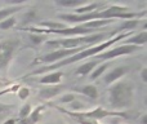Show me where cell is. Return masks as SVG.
Listing matches in <instances>:
<instances>
[{"instance_id":"1","label":"cell","mask_w":147,"mask_h":124,"mask_svg":"<svg viewBox=\"0 0 147 124\" xmlns=\"http://www.w3.org/2000/svg\"><path fill=\"white\" fill-rule=\"evenodd\" d=\"M130 35H133V31H132V33L117 34L116 36H112V38L109 39V40L103 41V43H101V44H97V45H94V47H90V48H86V49H84V51H81V52H78L76 54H74V56L69 57V58H66V60H62V61L56 62V63H52V65L43 66V67L38 68V70H35V71H31L30 74H27V75H26V78H28V76L40 75V74L49 73V71H52V73H53V71L57 70V68H61V67H65V66H69V65H72V63H76L79 61H83V60L88 58V57L97 56V54L105 52L106 49H109L111 45H114L116 41L125 40V39L129 38Z\"/></svg>"},{"instance_id":"2","label":"cell","mask_w":147,"mask_h":124,"mask_svg":"<svg viewBox=\"0 0 147 124\" xmlns=\"http://www.w3.org/2000/svg\"><path fill=\"white\" fill-rule=\"evenodd\" d=\"M115 36L117 35L116 33H96V34H90V35H85V36H72V38H62V39H52V40L45 41L48 47H54V48L59 49H75V48H80V47H85V48H90L94 47L97 44H101L103 41L109 40L110 36ZM111 39V38H110Z\"/></svg>"},{"instance_id":"3","label":"cell","mask_w":147,"mask_h":124,"mask_svg":"<svg viewBox=\"0 0 147 124\" xmlns=\"http://www.w3.org/2000/svg\"><path fill=\"white\" fill-rule=\"evenodd\" d=\"M136 87L130 80H119L109 88V104L114 110H124L134 101Z\"/></svg>"},{"instance_id":"4","label":"cell","mask_w":147,"mask_h":124,"mask_svg":"<svg viewBox=\"0 0 147 124\" xmlns=\"http://www.w3.org/2000/svg\"><path fill=\"white\" fill-rule=\"evenodd\" d=\"M21 47L20 39H4L0 41V73L7 74L12 60Z\"/></svg>"},{"instance_id":"5","label":"cell","mask_w":147,"mask_h":124,"mask_svg":"<svg viewBox=\"0 0 147 124\" xmlns=\"http://www.w3.org/2000/svg\"><path fill=\"white\" fill-rule=\"evenodd\" d=\"M86 49L85 47H80V48H75V49H63V48H59V49H54V51L49 52V53L44 54V56L39 57L36 60V62L34 63H44V66L47 65H52V63H56V62H59L62 60H66L69 57L76 54L78 52H81Z\"/></svg>"},{"instance_id":"6","label":"cell","mask_w":147,"mask_h":124,"mask_svg":"<svg viewBox=\"0 0 147 124\" xmlns=\"http://www.w3.org/2000/svg\"><path fill=\"white\" fill-rule=\"evenodd\" d=\"M141 47H136V45H127V44H121L119 47H115L112 49H106L105 52L102 53L97 54L96 57V61H106V60H112V58H116V57H120V56H127V54H132L134 52L140 51Z\"/></svg>"},{"instance_id":"7","label":"cell","mask_w":147,"mask_h":124,"mask_svg":"<svg viewBox=\"0 0 147 124\" xmlns=\"http://www.w3.org/2000/svg\"><path fill=\"white\" fill-rule=\"evenodd\" d=\"M66 91V85L63 84H56V85H43L39 89L38 97L43 101H48L54 97H58L59 94H62V92Z\"/></svg>"},{"instance_id":"8","label":"cell","mask_w":147,"mask_h":124,"mask_svg":"<svg viewBox=\"0 0 147 124\" xmlns=\"http://www.w3.org/2000/svg\"><path fill=\"white\" fill-rule=\"evenodd\" d=\"M129 73V67L128 66H117V67L112 68L111 71H106L103 75V83H106L107 85L116 83V81L121 80V78L124 75Z\"/></svg>"},{"instance_id":"9","label":"cell","mask_w":147,"mask_h":124,"mask_svg":"<svg viewBox=\"0 0 147 124\" xmlns=\"http://www.w3.org/2000/svg\"><path fill=\"white\" fill-rule=\"evenodd\" d=\"M147 43V31H141L138 34L130 35L129 38H127L124 40V44L127 45H136V47H142Z\"/></svg>"},{"instance_id":"10","label":"cell","mask_w":147,"mask_h":124,"mask_svg":"<svg viewBox=\"0 0 147 124\" xmlns=\"http://www.w3.org/2000/svg\"><path fill=\"white\" fill-rule=\"evenodd\" d=\"M62 76L63 74L58 73V71H54V73H49L47 75L41 76L39 83H41L43 85H56V84H59L62 80Z\"/></svg>"},{"instance_id":"11","label":"cell","mask_w":147,"mask_h":124,"mask_svg":"<svg viewBox=\"0 0 147 124\" xmlns=\"http://www.w3.org/2000/svg\"><path fill=\"white\" fill-rule=\"evenodd\" d=\"M44 109L45 107L41 105V106H38L34 111H31V114L28 115L27 118H25V119H21L20 120V123H17V124H36L40 120V118H41V112L44 111Z\"/></svg>"},{"instance_id":"12","label":"cell","mask_w":147,"mask_h":124,"mask_svg":"<svg viewBox=\"0 0 147 124\" xmlns=\"http://www.w3.org/2000/svg\"><path fill=\"white\" fill-rule=\"evenodd\" d=\"M143 20H140V18H133V20H125V21H123L121 22V25L119 26V28H117L115 33L117 34V31H120L121 30L123 33H132V30H134L136 27H138L140 26V23L142 22Z\"/></svg>"},{"instance_id":"13","label":"cell","mask_w":147,"mask_h":124,"mask_svg":"<svg viewBox=\"0 0 147 124\" xmlns=\"http://www.w3.org/2000/svg\"><path fill=\"white\" fill-rule=\"evenodd\" d=\"M97 65H98V61H90V62L83 63V65H80L76 68V75H79V76L90 75V73L97 67Z\"/></svg>"},{"instance_id":"14","label":"cell","mask_w":147,"mask_h":124,"mask_svg":"<svg viewBox=\"0 0 147 124\" xmlns=\"http://www.w3.org/2000/svg\"><path fill=\"white\" fill-rule=\"evenodd\" d=\"M21 9H23V5H9V7H5L0 9V22L4 21L5 18L10 17V16H14L16 13H18Z\"/></svg>"},{"instance_id":"15","label":"cell","mask_w":147,"mask_h":124,"mask_svg":"<svg viewBox=\"0 0 147 124\" xmlns=\"http://www.w3.org/2000/svg\"><path fill=\"white\" fill-rule=\"evenodd\" d=\"M80 92L84 94L85 97L90 100H97L99 97V93H98V89H97L96 85L93 84H88V85H84L83 88L80 89Z\"/></svg>"},{"instance_id":"16","label":"cell","mask_w":147,"mask_h":124,"mask_svg":"<svg viewBox=\"0 0 147 124\" xmlns=\"http://www.w3.org/2000/svg\"><path fill=\"white\" fill-rule=\"evenodd\" d=\"M56 4L63 8H74V9H76L79 7H83L86 3L83 1V0H57Z\"/></svg>"},{"instance_id":"17","label":"cell","mask_w":147,"mask_h":124,"mask_svg":"<svg viewBox=\"0 0 147 124\" xmlns=\"http://www.w3.org/2000/svg\"><path fill=\"white\" fill-rule=\"evenodd\" d=\"M109 67H110V63H107V62L106 63H98L97 67L90 73V79L92 80H96V79L101 78L102 75H105V73L107 71Z\"/></svg>"},{"instance_id":"18","label":"cell","mask_w":147,"mask_h":124,"mask_svg":"<svg viewBox=\"0 0 147 124\" xmlns=\"http://www.w3.org/2000/svg\"><path fill=\"white\" fill-rule=\"evenodd\" d=\"M17 17L16 16H10V17L5 18L4 21L0 22V30H9V28L14 27L17 25Z\"/></svg>"},{"instance_id":"19","label":"cell","mask_w":147,"mask_h":124,"mask_svg":"<svg viewBox=\"0 0 147 124\" xmlns=\"http://www.w3.org/2000/svg\"><path fill=\"white\" fill-rule=\"evenodd\" d=\"M28 40L31 41V44L35 47L40 45V44L45 43V35L43 34H36V33H30L28 34Z\"/></svg>"},{"instance_id":"20","label":"cell","mask_w":147,"mask_h":124,"mask_svg":"<svg viewBox=\"0 0 147 124\" xmlns=\"http://www.w3.org/2000/svg\"><path fill=\"white\" fill-rule=\"evenodd\" d=\"M36 17H38V12H36L35 9L27 10V12H26L25 14L22 16V23H23V26H27L28 23H32L34 21L36 20Z\"/></svg>"},{"instance_id":"21","label":"cell","mask_w":147,"mask_h":124,"mask_svg":"<svg viewBox=\"0 0 147 124\" xmlns=\"http://www.w3.org/2000/svg\"><path fill=\"white\" fill-rule=\"evenodd\" d=\"M69 106H70L71 112H81L84 109H85V104H84L83 101H79V100L72 101L71 104H69Z\"/></svg>"},{"instance_id":"22","label":"cell","mask_w":147,"mask_h":124,"mask_svg":"<svg viewBox=\"0 0 147 124\" xmlns=\"http://www.w3.org/2000/svg\"><path fill=\"white\" fill-rule=\"evenodd\" d=\"M31 111H32V106H31L30 104H25L20 109V112H18V118L21 119H25V118H27L28 115L31 114Z\"/></svg>"},{"instance_id":"23","label":"cell","mask_w":147,"mask_h":124,"mask_svg":"<svg viewBox=\"0 0 147 124\" xmlns=\"http://www.w3.org/2000/svg\"><path fill=\"white\" fill-rule=\"evenodd\" d=\"M76 100V94L74 93H62V96L59 97V104H71L72 101Z\"/></svg>"},{"instance_id":"24","label":"cell","mask_w":147,"mask_h":124,"mask_svg":"<svg viewBox=\"0 0 147 124\" xmlns=\"http://www.w3.org/2000/svg\"><path fill=\"white\" fill-rule=\"evenodd\" d=\"M17 94H18V98L25 101V100H27V97L30 96V89H28L27 87H20V89L17 91Z\"/></svg>"},{"instance_id":"25","label":"cell","mask_w":147,"mask_h":124,"mask_svg":"<svg viewBox=\"0 0 147 124\" xmlns=\"http://www.w3.org/2000/svg\"><path fill=\"white\" fill-rule=\"evenodd\" d=\"M79 124H98V122L94 119H88V118H74Z\"/></svg>"},{"instance_id":"26","label":"cell","mask_w":147,"mask_h":124,"mask_svg":"<svg viewBox=\"0 0 147 124\" xmlns=\"http://www.w3.org/2000/svg\"><path fill=\"white\" fill-rule=\"evenodd\" d=\"M141 79H142L143 83H147V67L146 66H143L142 68H141Z\"/></svg>"},{"instance_id":"27","label":"cell","mask_w":147,"mask_h":124,"mask_svg":"<svg viewBox=\"0 0 147 124\" xmlns=\"http://www.w3.org/2000/svg\"><path fill=\"white\" fill-rule=\"evenodd\" d=\"M12 107H13L12 105H7V104H1L0 102V114H4L7 110H10Z\"/></svg>"},{"instance_id":"28","label":"cell","mask_w":147,"mask_h":124,"mask_svg":"<svg viewBox=\"0 0 147 124\" xmlns=\"http://www.w3.org/2000/svg\"><path fill=\"white\" fill-rule=\"evenodd\" d=\"M1 124H17V120L13 119V118H9V119H5Z\"/></svg>"},{"instance_id":"29","label":"cell","mask_w":147,"mask_h":124,"mask_svg":"<svg viewBox=\"0 0 147 124\" xmlns=\"http://www.w3.org/2000/svg\"><path fill=\"white\" fill-rule=\"evenodd\" d=\"M141 124H147V115L143 114L142 117H141Z\"/></svg>"},{"instance_id":"30","label":"cell","mask_w":147,"mask_h":124,"mask_svg":"<svg viewBox=\"0 0 147 124\" xmlns=\"http://www.w3.org/2000/svg\"><path fill=\"white\" fill-rule=\"evenodd\" d=\"M0 122H4V114H0Z\"/></svg>"}]
</instances>
